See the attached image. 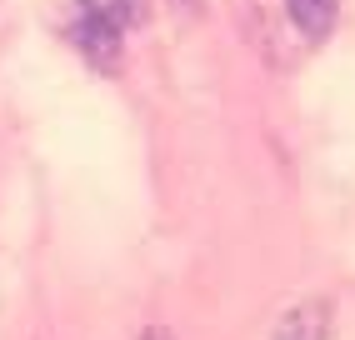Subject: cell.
<instances>
[{"label": "cell", "mask_w": 355, "mask_h": 340, "mask_svg": "<svg viewBox=\"0 0 355 340\" xmlns=\"http://www.w3.org/2000/svg\"><path fill=\"white\" fill-rule=\"evenodd\" d=\"M171 6H180V10H185V6H196V0H171Z\"/></svg>", "instance_id": "5"}, {"label": "cell", "mask_w": 355, "mask_h": 340, "mask_svg": "<svg viewBox=\"0 0 355 340\" xmlns=\"http://www.w3.org/2000/svg\"><path fill=\"white\" fill-rule=\"evenodd\" d=\"M140 340H171V335H165L160 325H150V330H146V335H140Z\"/></svg>", "instance_id": "4"}, {"label": "cell", "mask_w": 355, "mask_h": 340, "mask_svg": "<svg viewBox=\"0 0 355 340\" xmlns=\"http://www.w3.org/2000/svg\"><path fill=\"white\" fill-rule=\"evenodd\" d=\"M76 15H96V20H110L115 31H130L146 20V0H70Z\"/></svg>", "instance_id": "3"}, {"label": "cell", "mask_w": 355, "mask_h": 340, "mask_svg": "<svg viewBox=\"0 0 355 340\" xmlns=\"http://www.w3.org/2000/svg\"><path fill=\"white\" fill-rule=\"evenodd\" d=\"M291 20L311 35V40H325L336 31V15H340V0H286Z\"/></svg>", "instance_id": "2"}, {"label": "cell", "mask_w": 355, "mask_h": 340, "mask_svg": "<svg viewBox=\"0 0 355 340\" xmlns=\"http://www.w3.org/2000/svg\"><path fill=\"white\" fill-rule=\"evenodd\" d=\"M270 340H330V305L325 300H300L275 321Z\"/></svg>", "instance_id": "1"}]
</instances>
